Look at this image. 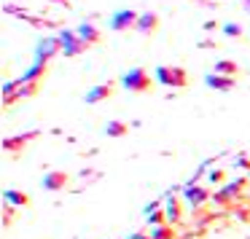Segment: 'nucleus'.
Wrapping results in <instances>:
<instances>
[{
    "label": "nucleus",
    "instance_id": "4be33fe9",
    "mask_svg": "<svg viewBox=\"0 0 250 239\" xmlns=\"http://www.w3.org/2000/svg\"><path fill=\"white\" fill-rule=\"evenodd\" d=\"M223 35H229V38H242V27L229 22V24H223Z\"/></svg>",
    "mask_w": 250,
    "mask_h": 239
},
{
    "label": "nucleus",
    "instance_id": "2eb2a0df",
    "mask_svg": "<svg viewBox=\"0 0 250 239\" xmlns=\"http://www.w3.org/2000/svg\"><path fill=\"white\" fill-rule=\"evenodd\" d=\"M43 76H46V62H33V67L24 70V76L19 78V83H41Z\"/></svg>",
    "mask_w": 250,
    "mask_h": 239
},
{
    "label": "nucleus",
    "instance_id": "393cba45",
    "mask_svg": "<svg viewBox=\"0 0 250 239\" xmlns=\"http://www.w3.org/2000/svg\"><path fill=\"white\" fill-rule=\"evenodd\" d=\"M234 167L237 169H250V159L248 156H237L234 159Z\"/></svg>",
    "mask_w": 250,
    "mask_h": 239
},
{
    "label": "nucleus",
    "instance_id": "bb28decb",
    "mask_svg": "<svg viewBox=\"0 0 250 239\" xmlns=\"http://www.w3.org/2000/svg\"><path fill=\"white\" fill-rule=\"evenodd\" d=\"M49 3H62V6H70V3H67V0H49Z\"/></svg>",
    "mask_w": 250,
    "mask_h": 239
},
{
    "label": "nucleus",
    "instance_id": "f257e3e1",
    "mask_svg": "<svg viewBox=\"0 0 250 239\" xmlns=\"http://www.w3.org/2000/svg\"><path fill=\"white\" fill-rule=\"evenodd\" d=\"M153 78H156V83H162L167 89H186L188 86V73L180 65H159L153 70Z\"/></svg>",
    "mask_w": 250,
    "mask_h": 239
},
{
    "label": "nucleus",
    "instance_id": "cd10ccee",
    "mask_svg": "<svg viewBox=\"0 0 250 239\" xmlns=\"http://www.w3.org/2000/svg\"><path fill=\"white\" fill-rule=\"evenodd\" d=\"M248 175H250V169H248Z\"/></svg>",
    "mask_w": 250,
    "mask_h": 239
},
{
    "label": "nucleus",
    "instance_id": "6e6552de",
    "mask_svg": "<svg viewBox=\"0 0 250 239\" xmlns=\"http://www.w3.org/2000/svg\"><path fill=\"white\" fill-rule=\"evenodd\" d=\"M38 135H41V132H38V129H33V132H24V135L6 137V140H3V151H6V153H19L24 145H30V142H33Z\"/></svg>",
    "mask_w": 250,
    "mask_h": 239
},
{
    "label": "nucleus",
    "instance_id": "aec40b11",
    "mask_svg": "<svg viewBox=\"0 0 250 239\" xmlns=\"http://www.w3.org/2000/svg\"><path fill=\"white\" fill-rule=\"evenodd\" d=\"M17 81H19V78H17ZM35 92H38V83H19V89H17V100L33 97Z\"/></svg>",
    "mask_w": 250,
    "mask_h": 239
},
{
    "label": "nucleus",
    "instance_id": "20e7f679",
    "mask_svg": "<svg viewBox=\"0 0 250 239\" xmlns=\"http://www.w3.org/2000/svg\"><path fill=\"white\" fill-rule=\"evenodd\" d=\"M242 188H245V178H237V180H231V183H223L221 188L212 194V201L221 204V207H226V204H231V201H237L239 196H242Z\"/></svg>",
    "mask_w": 250,
    "mask_h": 239
},
{
    "label": "nucleus",
    "instance_id": "9d476101",
    "mask_svg": "<svg viewBox=\"0 0 250 239\" xmlns=\"http://www.w3.org/2000/svg\"><path fill=\"white\" fill-rule=\"evenodd\" d=\"M67 172H62V169H51V172L43 175V180H41V185H43V191H62L67 185Z\"/></svg>",
    "mask_w": 250,
    "mask_h": 239
},
{
    "label": "nucleus",
    "instance_id": "39448f33",
    "mask_svg": "<svg viewBox=\"0 0 250 239\" xmlns=\"http://www.w3.org/2000/svg\"><path fill=\"white\" fill-rule=\"evenodd\" d=\"M137 19H140V14L132 11V8H119L116 14H110V30L113 33H126V30H135L137 27Z\"/></svg>",
    "mask_w": 250,
    "mask_h": 239
},
{
    "label": "nucleus",
    "instance_id": "1a4fd4ad",
    "mask_svg": "<svg viewBox=\"0 0 250 239\" xmlns=\"http://www.w3.org/2000/svg\"><path fill=\"white\" fill-rule=\"evenodd\" d=\"M205 83L215 92H231L237 86V78L234 76H221V73H207L205 76Z\"/></svg>",
    "mask_w": 250,
    "mask_h": 239
},
{
    "label": "nucleus",
    "instance_id": "4468645a",
    "mask_svg": "<svg viewBox=\"0 0 250 239\" xmlns=\"http://www.w3.org/2000/svg\"><path fill=\"white\" fill-rule=\"evenodd\" d=\"M164 215H167V223L169 226H175V223H180V218H183V207H180V201L175 199L172 194H167L164 196Z\"/></svg>",
    "mask_w": 250,
    "mask_h": 239
},
{
    "label": "nucleus",
    "instance_id": "7ed1b4c3",
    "mask_svg": "<svg viewBox=\"0 0 250 239\" xmlns=\"http://www.w3.org/2000/svg\"><path fill=\"white\" fill-rule=\"evenodd\" d=\"M60 46H62V54L65 57H81L83 51L89 49V43H83L81 38H78L76 30H60Z\"/></svg>",
    "mask_w": 250,
    "mask_h": 239
},
{
    "label": "nucleus",
    "instance_id": "dca6fc26",
    "mask_svg": "<svg viewBox=\"0 0 250 239\" xmlns=\"http://www.w3.org/2000/svg\"><path fill=\"white\" fill-rule=\"evenodd\" d=\"M3 201H8V204H14V207H27L30 204V196L24 194V191L6 188V191H3Z\"/></svg>",
    "mask_w": 250,
    "mask_h": 239
},
{
    "label": "nucleus",
    "instance_id": "f3484780",
    "mask_svg": "<svg viewBox=\"0 0 250 239\" xmlns=\"http://www.w3.org/2000/svg\"><path fill=\"white\" fill-rule=\"evenodd\" d=\"M212 73H221V76H234V78H237L239 65L234 60H218L215 62V70H212Z\"/></svg>",
    "mask_w": 250,
    "mask_h": 239
},
{
    "label": "nucleus",
    "instance_id": "b1692460",
    "mask_svg": "<svg viewBox=\"0 0 250 239\" xmlns=\"http://www.w3.org/2000/svg\"><path fill=\"white\" fill-rule=\"evenodd\" d=\"M207 180H210V183H223V180H226V172H223V169H210V172H207Z\"/></svg>",
    "mask_w": 250,
    "mask_h": 239
},
{
    "label": "nucleus",
    "instance_id": "f03ea898",
    "mask_svg": "<svg viewBox=\"0 0 250 239\" xmlns=\"http://www.w3.org/2000/svg\"><path fill=\"white\" fill-rule=\"evenodd\" d=\"M121 86H124L126 92L143 94L153 86V78L148 76V70H143V67H132V70H126L124 76H121Z\"/></svg>",
    "mask_w": 250,
    "mask_h": 239
},
{
    "label": "nucleus",
    "instance_id": "412c9836",
    "mask_svg": "<svg viewBox=\"0 0 250 239\" xmlns=\"http://www.w3.org/2000/svg\"><path fill=\"white\" fill-rule=\"evenodd\" d=\"M148 226H162V223H167V215H164V210H156L151 212V215H146Z\"/></svg>",
    "mask_w": 250,
    "mask_h": 239
},
{
    "label": "nucleus",
    "instance_id": "ddd939ff",
    "mask_svg": "<svg viewBox=\"0 0 250 239\" xmlns=\"http://www.w3.org/2000/svg\"><path fill=\"white\" fill-rule=\"evenodd\" d=\"M110 94H113V83H97V86H92L83 94V100H86V105H97L103 100H108Z\"/></svg>",
    "mask_w": 250,
    "mask_h": 239
},
{
    "label": "nucleus",
    "instance_id": "423d86ee",
    "mask_svg": "<svg viewBox=\"0 0 250 239\" xmlns=\"http://www.w3.org/2000/svg\"><path fill=\"white\" fill-rule=\"evenodd\" d=\"M57 54H62V46H60V38H57V35L54 38L46 35V38H41L38 43H35V62H46V65H49Z\"/></svg>",
    "mask_w": 250,
    "mask_h": 239
},
{
    "label": "nucleus",
    "instance_id": "9b49d317",
    "mask_svg": "<svg viewBox=\"0 0 250 239\" xmlns=\"http://www.w3.org/2000/svg\"><path fill=\"white\" fill-rule=\"evenodd\" d=\"M76 33H78V38H81L83 43H89V46H94V43L103 40V33H100V27L94 22H81L76 27Z\"/></svg>",
    "mask_w": 250,
    "mask_h": 239
},
{
    "label": "nucleus",
    "instance_id": "a878e982",
    "mask_svg": "<svg viewBox=\"0 0 250 239\" xmlns=\"http://www.w3.org/2000/svg\"><path fill=\"white\" fill-rule=\"evenodd\" d=\"M126 239H151L148 234H132V237H126Z\"/></svg>",
    "mask_w": 250,
    "mask_h": 239
},
{
    "label": "nucleus",
    "instance_id": "f8f14e48",
    "mask_svg": "<svg viewBox=\"0 0 250 239\" xmlns=\"http://www.w3.org/2000/svg\"><path fill=\"white\" fill-rule=\"evenodd\" d=\"M137 33L140 35H153L159 30V14H153V11H143L140 14V19H137Z\"/></svg>",
    "mask_w": 250,
    "mask_h": 239
},
{
    "label": "nucleus",
    "instance_id": "5701e85b",
    "mask_svg": "<svg viewBox=\"0 0 250 239\" xmlns=\"http://www.w3.org/2000/svg\"><path fill=\"white\" fill-rule=\"evenodd\" d=\"M14 210H17L14 204L3 201V226H11V220H14Z\"/></svg>",
    "mask_w": 250,
    "mask_h": 239
},
{
    "label": "nucleus",
    "instance_id": "6ab92c4d",
    "mask_svg": "<svg viewBox=\"0 0 250 239\" xmlns=\"http://www.w3.org/2000/svg\"><path fill=\"white\" fill-rule=\"evenodd\" d=\"M148 237L151 239H172V226L169 223H162V226H151V231H148Z\"/></svg>",
    "mask_w": 250,
    "mask_h": 239
},
{
    "label": "nucleus",
    "instance_id": "a211bd4d",
    "mask_svg": "<svg viewBox=\"0 0 250 239\" xmlns=\"http://www.w3.org/2000/svg\"><path fill=\"white\" fill-rule=\"evenodd\" d=\"M126 132H129V124H124V121H108L105 124V135L108 137H124Z\"/></svg>",
    "mask_w": 250,
    "mask_h": 239
},
{
    "label": "nucleus",
    "instance_id": "0eeeda50",
    "mask_svg": "<svg viewBox=\"0 0 250 239\" xmlns=\"http://www.w3.org/2000/svg\"><path fill=\"white\" fill-rule=\"evenodd\" d=\"M180 194H183L186 204H188V207H194V210H199L202 204H207V201L212 199V194L205 188V185H199V183H186Z\"/></svg>",
    "mask_w": 250,
    "mask_h": 239
}]
</instances>
